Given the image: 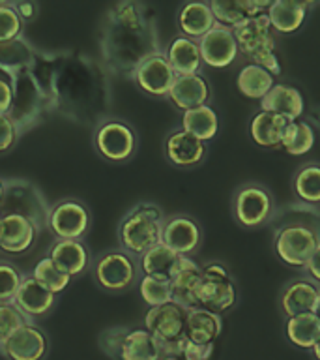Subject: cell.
<instances>
[{"instance_id":"bcb514c9","label":"cell","mask_w":320,"mask_h":360,"mask_svg":"<svg viewBox=\"0 0 320 360\" xmlns=\"http://www.w3.org/2000/svg\"><path fill=\"white\" fill-rule=\"evenodd\" d=\"M126 332H128V328H109L101 334V349L114 360H118L120 343H122Z\"/></svg>"},{"instance_id":"44dd1931","label":"cell","mask_w":320,"mask_h":360,"mask_svg":"<svg viewBox=\"0 0 320 360\" xmlns=\"http://www.w3.org/2000/svg\"><path fill=\"white\" fill-rule=\"evenodd\" d=\"M320 298V287L309 278H298V280L286 283L281 291L279 308L288 317H296L303 314H314L316 302Z\"/></svg>"},{"instance_id":"f35d334b","label":"cell","mask_w":320,"mask_h":360,"mask_svg":"<svg viewBox=\"0 0 320 360\" xmlns=\"http://www.w3.org/2000/svg\"><path fill=\"white\" fill-rule=\"evenodd\" d=\"M314 146V129L305 120H294L286 124L281 148L291 156H303Z\"/></svg>"},{"instance_id":"ac0fdd59","label":"cell","mask_w":320,"mask_h":360,"mask_svg":"<svg viewBox=\"0 0 320 360\" xmlns=\"http://www.w3.org/2000/svg\"><path fill=\"white\" fill-rule=\"evenodd\" d=\"M15 308L21 311L28 321L45 317L51 309L55 308L56 295L51 292L47 287H44L39 281H36L30 274L22 276L21 287L13 298Z\"/></svg>"},{"instance_id":"7402d4cb","label":"cell","mask_w":320,"mask_h":360,"mask_svg":"<svg viewBox=\"0 0 320 360\" xmlns=\"http://www.w3.org/2000/svg\"><path fill=\"white\" fill-rule=\"evenodd\" d=\"M212 98V89L201 73L196 75H178L173 89L168 92V100L180 111H191L195 107L208 105Z\"/></svg>"},{"instance_id":"8d00e7d4","label":"cell","mask_w":320,"mask_h":360,"mask_svg":"<svg viewBox=\"0 0 320 360\" xmlns=\"http://www.w3.org/2000/svg\"><path fill=\"white\" fill-rule=\"evenodd\" d=\"M285 334L292 345L300 349H311L320 338V321L314 314H303L288 317L285 323Z\"/></svg>"},{"instance_id":"4fadbf2b","label":"cell","mask_w":320,"mask_h":360,"mask_svg":"<svg viewBox=\"0 0 320 360\" xmlns=\"http://www.w3.org/2000/svg\"><path fill=\"white\" fill-rule=\"evenodd\" d=\"M176 77L178 75L174 73L171 62L167 60L165 51H157L145 58L131 73V79L137 83V86L145 94L154 96V98H168V92L173 89Z\"/></svg>"},{"instance_id":"816d5d0a","label":"cell","mask_w":320,"mask_h":360,"mask_svg":"<svg viewBox=\"0 0 320 360\" xmlns=\"http://www.w3.org/2000/svg\"><path fill=\"white\" fill-rule=\"evenodd\" d=\"M311 351H313L314 359H316V360H320V338H319V342L314 343V347L311 349Z\"/></svg>"},{"instance_id":"e0dca14e","label":"cell","mask_w":320,"mask_h":360,"mask_svg":"<svg viewBox=\"0 0 320 360\" xmlns=\"http://www.w3.org/2000/svg\"><path fill=\"white\" fill-rule=\"evenodd\" d=\"M199 47H201L202 62L218 70L230 66L240 53L232 28H227L218 22L204 38L199 39Z\"/></svg>"},{"instance_id":"d590c367","label":"cell","mask_w":320,"mask_h":360,"mask_svg":"<svg viewBox=\"0 0 320 360\" xmlns=\"http://www.w3.org/2000/svg\"><path fill=\"white\" fill-rule=\"evenodd\" d=\"M180 259H182V255L173 252L171 248H167L161 242V244L150 248L145 255H140V272H142V276H156V278L171 280L178 269Z\"/></svg>"},{"instance_id":"5bb4252c","label":"cell","mask_w":320,"mask_h":360,"mask_svg":"<svg viewBox=\"0 0 320 360\" xmlns=\"http://www.w3.org/2000/svg\"><path fill=\"white\" fill-rule=\"evenodd\" d=\"M56 240H81L90 229V212L81 201L66 199L51 207L49 227Z\"/></svg>"},{"instance_id":"7bdbcfd3","label":"cell","mask_w":320,"mask_h":360,"mask_svg":"<svg viewBox=\"0 0 320 360\" xmlns=\"http://www.w3.org/2000/svg\"><path fill=\"white\" fill-rule=\"evenodd\" d=\"M25 323H32L28 321L25 315L15 308L13 302H0V345L13 334Z\"/></svg>"},{"instance_id":"c3c4849f","label":"cell","mask_w":320,"mask_h":360,"mask_svg":"<svg viewBox=\"0 0 320 360\" xmlns=\"http://www.w3.org/2000/svg\"><path fill=\"white\" fill-rule=\"evenodd\" d=\"M305 274L311 281H314L320 287V248L313 253V257L309 259V263L305 264Z\"/></svg>"},{"instance_id":"8fae6325","label":"cell","mask_w":320,"mask_h":360,"mask_svg":"<svg viewBox=\"0 0 320 360\" xmlns=\"http://www.w3.org/2000/svg\"><path fill=\"white\" fill-rule=\"evenodd\" d=\"M94 146L98 154L109 162H128L137 150V134L128 122L107 118L95 128Z\"/></svg>"},{"instance_id":"d6a6232c","label":"cell","mask_w":320,"mask_h":360,"mask_svg":"<svg viewBox=\"0 0 320 360\" xmlns=\"http://www.w3.org/2000/svg\"><path fill=\"white\" fill-rule=\"evenodd\" d=\"M36 51L30 47L27 39L17 38L0 44V75L13 79L17 73L32 66Z\"/></svg>"},{"instance_id":"9a60e30c","label":"cell","mask_w":320,"mask_h":360,"mask_svg":"<svg viewBox=\"0 0 320 360\" xmlns=\"http://www.w3.org/2000/svg\"><path fill=\"white\" fill-rule=\"evenodd\" d=\"M6 360H45L49 354V338L38 325L25 323L0 345Z\"/></svg>"},{"instance_id":"4dcf8cb0","label":"cell","mask_w":320,"mask_h":360,"mask_svg":"<svg viewBox=\"0 0 320 360\" xmlns=\"http://www.w3.org/2000/svg\"><path fill=\"white\" fill-rule=\"evenodd\" d=\"M286 124V118L277 117L274 112L258 111L253 115L249 122V135L262 148H281Z\"/></svg>"},{"instance_id":"f6af8a7d","label":"cell","mask_w":320,"mask_h":360,"mask_svg":"<svg viewBox=\"0 0 320 360\" xmlns=\"http://www.w3.org/2000/svg\"><path fill=\"white\" fill-rule=\"evenodd\" d=\"M19 131L8 115H0V154L11 150L17 143Z\"/></svg>"},{"instance_id":"db71d44e","label":"cell","mask_w":320,"mask_h":360,"mask_svg":"<svg viewBox=\"0 0 320 360\" xmlns=\"http://www.w3.org/2000/svg\"><path fill=\"white\" fill-rule=\"evenodd\" d=\"M2 195H4V182L0 179V201H2Z\"/></svg>"},{"instance_id":"f546056e","label":"cell","mask_w":320,"mask_h":360,"mask_svg":"<svg viewBox=\"0 0 320 360\" xmlns=\"http://www.w3.org/2000/svg\"><path fill=\"white\" fill-rule=\"evenodd\" d=\"M161 356V345L146 328H128L118 351V360H159Z\"/></svg>"},{"instance_id":"3957f363","label":"cell","mask_w":320,"mask_h":360,"mask_svg":"<svg viewBox=\"0 0 320 360\" xmlns=\"http://www.w3.org/2000/svg\"><path fill=\"white\" fill-rule=\"evenodd\" d=\"M300 218L285 221L274 235V248L283 263L305 269L309 259L320 248V210L302 202Z\"/></svg>"},{"instance_id":"30bf717a","label":"cell","mask_w":320,"mask_h":360,"mask_svg":"<svg viewBox=\"0 0 320 360\" xmlns=\"http://www.w3.org/2000/svg\"><path fill=\"white\" fill-rule=\"evenodd\" d=\"M232 214L236 221L247 229L266 225L275 214L274 197L266 186L247 182L240 186L232 197Z\"/></svg>"},{"instance_id":"7a4b0ae2","label":"cell","mask_w":320,"mask_h":360,"mask_svg":"<svg viewBox=\"0 0 320 360\" xmlns=\"http://www.w3.org/2000/svg\"><path fill=\"white\" fill-rule=\"evenodd\" d=\"M100 68L92 58L81 55H55V72H53V100L55 109H60L73 120L92 118L101 103Z\"/></svg>"},{"instance_id":"8992f818","label":"cell","mask_w":320,"mask_h":360,"mask_svg":"<svg viewBox=\"0 0 320 360\" xmlns=\"http://www.w3.org/2000/svg\"><path fill=\"white\" fill-rule=\"evenodd\" d=\"M232 32H234L238 49L251 60V64L266 68L275 77L279 75V56L275 53V45H277L275 34L277 32L272 27L266 13L247 19L240 27L232 28Z\"/></svg>"},{"instance_id":"ab89813d","label":"cell","mask_w":320,"mask_h":360,"mask_svg":"<svg viewBox=\"0 0 320 360\" xmlns=\"http://www.w3.org/2000/svg\"><path fill=\"white\" fill-rule=\"evenodd\" d=\"M30 276L36 281H39L41 285L47 287L51 292H55V295L66 291V287L72 283V276L66 274L49 255L39 259L38 263L34 264Z\"/></svg>"},{"instance_id":"836d02e7","label":"cell","mask_w":320,"mask_h":360,"mask_svg":"<svg viewBox=\"0 0 320 360\" xmlns=\"http://www.w3.org/2000/svg\"><path fill=\"white\" fill-rule=\"evenodd\" d=\"M236 86L241 96H246L249 100L260 101L275 86V75L269 73L266 68L249 62L238 72Z\"/></svg>"},{"instance_id":"603a6c76","label":"cell","mask_w":320,"mask_h":360,"mask_svg":"<svg viewBox=\"0 0 320 360\" xmlns=\"http://www.w3.org/2000/svg\"><path fill=\"white\" fill-rule=\"evenodd\" d=\"M260 111L274 112L277 117L286 118L288 122L300 120L305 111V101L296 86L285 83H275V86L260 100Z\"/></svg>"},{"instance_id":"277c9868","label":"cell","mask_w":320,"mask_h":360,"mask_svg":"<svg viewBox=\"0 0 320 360\" xmlns=\"http://www.w3.org/2000/svg\"><path fill=\"white\" fill-rule=\"evenodd\" d=\"M165 214L154 202H139L118 225V240L129 255H145L150 248L161 244Z\"/></svg>"},{"instance_id":"f1b7e54d","label":"cell","mask_w":320,"mask_h":360,"mask_svg":"<svg viewBox=\"0 0 320 360\" xmlns=\"http://www.w3.org/2000/svg\"><path fill=\"white\" fill-rule=\"evenodd\" d=\"M311 8L309 2H296V0H275L266 11L272 27L277 34L298 32L305 22L307 10Z\"/></svg>"},{"instance_id":"9c48e42d","label":"cell","mask_w":320,"mask_h":360,"mask_svg":"<svg viewBox=\"0 0 320 360\" xmlns=\"http://www.w3.org/2000/svg\"><path fill=\"white\" fill-rule=\"evenodd\" d=\"M238 302V289L229 269L221 263H208L202 266V280L199 287V306L213 314H225Z\"/></svg>"},{"instance_id":"5b68a950","label":"cell","mask_w":320,"mask_h":360,"mask_svg":"<svg viewBox=\"0 0 320 360\" xmlns=\"http://www.w3.org/2000/svg\"><path fill=\"white\" fill-rule=\"evenodd\" d=\"M11 86H13V100L8 117L13 120L17 131L21 135L22 131L34 128L44 118L45 112L53 109V101L47 90L38 81L36 73L32 72V68L17 73L11 79Z\"/></svg>"},{"instance_id":"60d3db41","label":"cell","mask_w":320,"mask_h":360,"mask_svg":"<svg viewBox=\"0 0 320 360\" xmlns=\"http://www.w3.org/2000/svg\"><path fill=\"white\" fill-rule=\"evenodd\" d=\"M139 292L150 308L173 302V285L167 278L142 276L139 281Z\"/></svg>"},{"instance_id":"ba28073f","label":"cell","mask_w":320,"mask_h":360,"mask_svg":"<svg viewBox=\"0 0 320 360\" xmlns=\"http://www.w3.org/2000/svg\"><path fill=\"white\" fill-rule=\"evenodd\" d=\"M185 323H187V309L176 302L148 308L145 315V328L159 342L163 354L184 353L187 343Z\"/></svg>"},{"instance_id":"d6986e66","label":"cell","mask_w":320,"mask_h":360,"mask_svg":"<svg viewBox=\"0 0 320 360\" xmlns=\"http://www.w3.org/2000/svg\"><path fill=\"white\" fill-rule=\"evenodd\" d=\"M208 154L206 143L196 139L195 135L184 129H176L165 139V156L173 165L182 169H191L201 165Z\"/></svg>"},{"instance_id":"4316f807","label":"cell","mask_w":320,"mask_h":360,"mask_svg":"<svg viewBox=\"0 0 320 360\" xmlns=\"http://www.w3.org/2000/svg\"><path fill=\"white\" fill-rule=\"evenodd\" d=\"M165 56L171 62L176 75H196L204 66L199 41L185 38V36L174 38L165 49Z\"/></svg>"},{"instance_id":"2e32d148","label":"cell","mask_w":320,"mask_h":360,"mask_svg":"<svg viewBox=\"0 0 320 360\" xmlns=\"http://www.w3.org/2000/svg\"><path fill=\"white\" fill-rule=\"evenodd\" d=\"M161 242L182 257H191L202 244V229L191 216H173L165 219Z\"/></svg>"},{"instance_id":"d4e9b609","label":"cell","mask_w":320,"mask_h":360,"mask_svg":"<svg viewBox=\"0 0 320 360\" xmlns=\"http://www.w3.org/2000/svg\"><path fill=\"white\" fill-rule=\"evenodd\" d=\"M0 250L6 253H22L32 248L38 231L22 216H0Z\"/></svg>"},{"instance_id":"11a10c76","label":"cell","mask_w":320,"mask_h":360,"mask_svg":"<svg viewBox=\"0 0 320 360\" xmlns=\"http://www.w3.org/2000/svg\"><path fill=\"white\" fill-rule=\"evenodd\" d=\"M0 219H2V218H0Z\"/></svg>"},{"instance_id":"ffe728a7","label":"cell","mask_w":320,"mask_h":360,"mask_svg":"<svg viewBox=\"0 0 320 360\" xmlns=\"http://www.w3.org/2000/svg\"><path fill=\"white\" fill-rule=\"evenodd\" d=\"M202 280V266L193 257H182L174 276L171 278L173 285V302L185 309L199 308V287Z\"/></svg>"},{"instance_id":"7dc6e473","label":"cell","mask_w":320,"mask_h":360,"mask_svg":"<svg viewBox=\"0 0 320 360\" xmlns=\"http://www.w3.org/2000/svg\"><path fill=\"white\" fill-rule=\"evenodd\" d=\"M13 100V86H11V79L0 75V115H8Z\"/></svg>"},{"instance_id":"7c38bea8","label":"cell","mask_w":320,"mask_h":360,"mask_svg":"<svg viewBox=\"0 0 320 360\" xmlns=\"http://www.w3.org/2000/svg\"><path fill=\"white\" fill-rule=\"evenodd\" d=\"M94 278L98 285L105 291H126L139 278V266L133 255L124 250H112L103 253L94 264Z\"/></svg>"},{"instance_id":"ee69618b","label":"cell","mask_w":320,"mask_h":360,"mask_svg":"<svg viewBox=\"0 0 320 360\" xmlns=\"http://www.w3.org/2000/svg\"><path fill=\"white\" fill-rule=\"evenodd\" d=\"M22 274L10 263H0V302H13Z\"/></svg>"},{"instance_id":"681fc988","label":"cell","mask_w":320,"mask_h":360,"mask_svg":"<svg viewBox=\"0 0 320 360\" xmlns=\"http://www.w3.org/2000/svg\"><path fill=\"white\" fill-rule=\"evenodd\" d=\"M13 8H15V11L19 13L22 21H32L34 17L38 15V6L34 4V2H15Z\"/></svg>"},{"instance_id":"cb8c5ba5","label":"cell","mask_w":320,"mask_h":360,"mask_svg":"<svg viewBox=\"0 0 320 360\" xmlns=\"http://www.w3.org/2000/svg\"><path fill=\"white\" fill-rule=\"evenodd\" d=\"M223 332V319L221 315L213 314L210 309L193 308L187 309V323H185V336L191 343L201 347H213V343Z\"/></svg>"},{"instance_id":"f907efd6","label":"cell","mask_w":320,"mask_h":360,"mask_svg":"<svg viewBox=\"0 0 320 360\" xmlns=\"http://www.w3.org/2000/svg\"><path fill=\"white\" fill-rule=\"evenodd\" d=\"M159 360H187L184 354H163Z\"/></svg>"},{"instance_id":"1f68e13d","label":"cell","mask_w":320,"mask_h":360,"mask_svg":"<svg viewBox=\"0 0 320 360\" xmlns=\"http://www.w3.org/2000/svg\"><path fill=\"white\" fill-rule=\"evenodd\" d=\"M49 257L60 266L66 274H83L88 266L90 253L83 240H56L49 250Z\"/></svg>"},{"instance_id":"83f0119b","label":"cell","mask_w":320,"mask_h":360,"mask_svg":"<svg viewBox=\"0 0 320 360\" xmlns=\"http://www.w3.org/2000/svg\"><path fill=\"white\" fill-rule=\"evenodd\" d=\"M269 6H272V2H255V0H241V2H219V0H212L210 2L215 22L227 28L240 27L241 22H246L247 19L262 15V13L268 11Z\"/></svg>"},{"instance_id":"b9f144b4","label":"cell","mask_w":320,"mask_h":360,"mask_svg":"<svg viewBox=\"0 0 320 360\" xmlns=\"http://www.w3.org/2000/svg\"><path fill=\"white\" fill-rule=\"evenodd\" d=\"M22 36V19L10 2H0V44Z\"/></svg>"},{"instance_id":"74e56055","label":"cell","mask_w":320,"mask_h":360,"mask_svg":"<svg viewBox=\"0 0 320 360\" xmlns=\"http://www.w3.org/2000/svg\"><path fill=\"white\" fill-rule=\"evenodd\" d=\"M292 190L307 205H320V163H305L292 179Z\"/></svg>"},{"instance_id":"f5cc1de1","label":"cell","mask_w":320,"mask_h":360,"mask_svg":"<svg viewBox=\"0 0 320 360\" xmlns=\"http://www.w3.org/2000/svg\"><path fill=\"white\" fill-rule=\"evenodd\" d=\"M314 315H316L320 321V298H319V302H316V308H314Z\"/></svg>"},{"instance_id":"52a82bcc","label":"cell","mask_w":320,"mask_h":360,"mask_svg":"<svg viewBox=\"0 0 320 360\" xmlns=\"http://www.w3.org/2000/svg\"><path fill=\"white\" fill-rule=\"evenodd\" d=\"M2 182L4 195L0 201V216H22L36 227L38 233L47 229L51 207L44 191L25 179H6Z\"/></svg>"},{"instance_id":"6da1fadb","label":"cell","mask_w":320,"mask_h":360,"mask_svg":"<svg viewBox=\"0 0 320 360\" xmlns=\"http://www.w3.org/2000/svg\"><path fill=\"white\" fill-rule=\"evenodd\" d=\"M157 51L156 30L142 6L120 2L107 11L101 28V55L111 72L131 77L135 68Z\"/></svg>"},{"instance_id":"484cf974","label":"cell","mask_w":320,"mask_h":360,"mask_svg":"<svg viewBox=\"0 0 320 360\" xmlns=\"http://www.w3.org/2000/svg\"><path fill=\"white\" fill-rule=\"evenodd\" d=\"M176 22L182 36L199 41L215 27V17L210 2H187L180 8Z\"/></svg>"},{"instance_id":"e575fe53","label":"cell","mask_w":320,"mask_h":360,"mask_svg":"<svg viewBox=\"0 0 320 360\" xmlns=\"http://www.w3.org/2000/svg\"><path fill=\"white\" fill-rule=\"evenodd\" d=\"M182 129L195 135L202 143L215 139L219 134V115L212 105H201L182 115Z\"/></svg>"}]
</instances>
